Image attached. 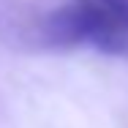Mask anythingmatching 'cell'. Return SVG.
<instances>
[{"label": "cell", "mask_w": 128, "mask_h": 128, "mask_svg": "<svg viewBox=\"0 0 128 128\" xmlns=\"http://www.w3.org/2000/svg\"><path fill=\"white\" fill-rule=\"evenodd\" d=\"M38 36L49 46L90 44V46L104 49V52H126L128 49L126 33L112 27L106 19H101L96 11H90L87 6H82L76 0H74V6L49 11L38 25Z\"/></svg>", "instance_id": "1"}, {"label": "cell", "mask_w": 128, "mask_h": 128, "mask_svg": "<svg viewBox=\"0 0 128 128\" xmlns=\"http://www.w3.org/2000/svg\"><path fill=\"white\" fill-rule=\"evenodd\" d=\"M76 3L87 6L112 27H117L120 33L128 36V0H76Z\"/></svg>", "instance_id": "2"}]
</instances>
